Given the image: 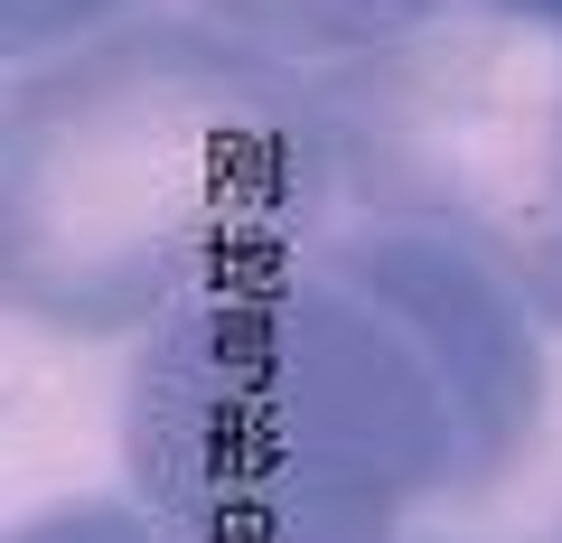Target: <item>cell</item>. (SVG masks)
<instances>
[{
	"label": "cell",
	"instance_id": "cell-2",
	"mask_svg": "<svg viewBox=\"0 0 562 543\" xmlns=\"http://www.w3.org/2000/svg\"><path fill=\"white\" fill-rule=\"evenodd\" d=\"M338 225L319 66L281 47L140 10L10 66L0 291L47 338H150L188 301L281 282Z\"/></svg>",
	"mask_w": 562,
	"mask_h": 543
},
{
	"label": "cell",
	"instance_id": "cell-7",
	"mask_svg": "<svg viewBox=\"0 0 562 543\" xmlns=\"http://www.w3.org/2000/svg\"><path fill=\"white\" fill-rule=\"evenodd\" d=\"M553 543H562V524H553Z\"/></svg>",
	"mask_w": 562,
	"mask_h": 543
},
{
	"label": "cell",
	"instance_id": "cell-6",
	"mask_svg": "<svg viewBox=\"0 0 562 543\" xmlns=\"http://www.w3.org/2000/svg\"><path fill=\"white\" fill-rule=\"evenodd\" d=\"M10 543H179L140 497H76V506H47L29 516Z\"/></svg>",
	"mask_w": 562,
	"mask_h": 543
},
{
	"label": "cell",
	"instance_id": "cell-3",
	"mask_svg": "<svg viewBox=\"0 0 562 543\" xmlns=\"http://www.w3.org/2000/svg\"><path fill=\"white\" fill-rule=\"evenodd\" d=\"M347 216L487 262L562 338V0H441L319 66Z\"/></svg>",
	"mask_w": 562,
	"mask_h": 543
},
{
	"label": "cell",
	"instance_id": "cell-1",
	"mask_svg": "<svg viewBox=\"0 0 562 543\" xmlns=\"http://www.w3.org/2000/svg\"><path fill=\"white\" fill-rule=\"evenodd\" d=\"M543 431V319L413 225L347 216L281 282L169 309L113 394L122 497L179 543H394Z\"/></svg>",
	"mask_w": 562,
	"mask_h": 543
},
{
	"label": "cell",
	"instance_id": "cell-4",
	"mask_svg": "<svg viewBox=\"0 0 562 543\" xmlns=\"http://www.w3.org/2000/svg\"><path fill=\"white\" fill-rule=\"evenodd\" d=\"M188 10L235 29V38H254V47H281V57H301V66H338L357 47L413 29L441 0H188Z\"/></svg>",
	"mask_w": 562,
	"mask_h": 543
},
{
	"label": "cell",
	"instance_id": "cell-5",
	"mask_svg": "<svg viewBox=\"0 0 562 543\" xmlns=\"http://www.w3.org/2000/svg\"><path fill=\"white\" fill-rule=\"evenodd\" d=\"M113 20H140V0H0V57L38 66V57L94 38V29H113Z\"/></svg>",
	"mask_w": 562,
	"mask_h": 543
}]
</instances>
